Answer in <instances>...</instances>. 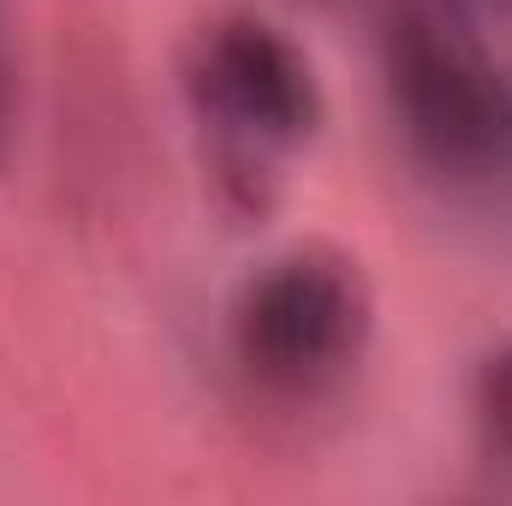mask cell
<instances>
[{
	"mask_svg": "<svg viewBox=\"0 0 512 506\" xmlns=\"http://www.w3.org/2000/svg\"><path fill=\"white\" fill-rule=\"evenodd\" d=\"M376 340V292L346 251L304 245L262 262L227 304V358L268 405H322Z\"/></svg>",
	"mask_w": 512,
	"mask_h": 506,
	"instance_id": "cell-2",
	"label": "cell"
},
{
	"mask_svg": "<svg viewBox=\"0 0 512 506\" xmlns=\"http://www.w3.org/2000/svg\"><path fill=\"white\" fill-rule=\"evenodd\" d=\"M387 102L411 161L447 185H483L512 155V84L447 0H393L382 24Z\"/></svg>",
	"mask_w": 512,
	"mask_h": 506,
	"instance_id": "cell-3",
	"label": "cell"
},
{
	"mask_svg": "<svg viewBox=\"0 0 512 506\" xmlns=\"http://www.w3.org/2000/svg\"><path fill=\"white\" fill-rule=\"evenodd\" d=\"M179 84L221 185L256 209L328 114L310 54L256 12H221L197 24L179 60Z\"/></svg>",
	"mask_w": 512,
	"mask_h": 506,
	"instance_id": "cell-1",
	"label": "cell"
},
{
	"mask_svg": "<svg viewBox=\"0 0 512 506\" xmlns=\"http://www.w3.org/2000/svg\"><path fill=\"white\" fill-rule=\"evenodd\" d=\"M6 96L12 90H6V60H0V137H6Z\"/></svg>",
	"mask_w": 512,
	"mask_h": 506,
	"instance_id": "cell-6",
	"label": "cell"
},
{
	"mask_svg": "<svg viewBox=\"0 0 512 506\" xmlns=\"http://www.w3.org/2000/svg\"><path fill=\"white\" fill-rule=\"evenodd\" d=\"M471 453L477 471L507 489L512 483V340L489 346L471 376Z\"/></svg>",
	"mask_w": 512,
	"mask_h": 506,
	"instance_id": "cell-4",
	"label": "cell"
},
{
	"mask_svg": "<svg viewBox=\"0 0 512 506\" xmlns=\"http://www.w3.org/2000/svg\"><path fill=\"white\" fill-rule=\"evenodd\" d=\"M447 6H459L465 18H512V0H447Z\"/></svg>",
	"mask_w": 512,
	"mask_h": 506,
	"instance_id": "cell-5",
	"label": "cell"
}]
</instances>
